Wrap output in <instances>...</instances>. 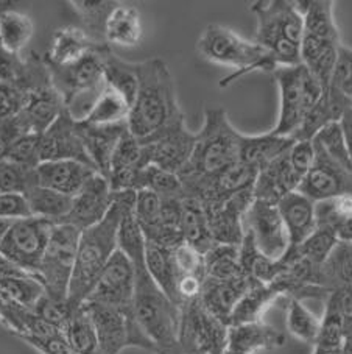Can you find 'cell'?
<instances>
[{
	"instance_id": "e7e4bbea",
	"label": "cell",
	"mask_w": 352,
	"mask_h": 354,
	"mask_svg": "<svg viewBox=\"0 0 352 354\" xmlns=\"http://www.w3.org/2000/svg\"><path fill=\"white\" fill-rule=\"evenodd\" d=\"M312 354H344L343 348H323V346H313V353Z\"/></svg>"
},
{
	"instance_id": "6f0895ef",
	"label": "cell",
	"mask_w": 352,
	"mask_h": 354,
	"mask_svg": "<svg viewBox=\"0 0 352 354\" xmlns=\"http://www.w3.org/2000/svg\"><path fill=\"white\" fill-rule=\"evenodd\" d=\"M289 161L293 172L302 181L315 162L313 140H296L289 151Z\"/></svg>"
},
{
	"instance_id": "7bdbcfd3",
	"label": "cell",
	"mask_w": 352,
	"mask_h": 354,
	"mask_svg": "<svg viewBox=\"0 0 352 354\" xmlns=\"http://www.w3.org/2000/svg\"><path fill=\"white\" fill-rule=\"evenodd\" d=\"M105 83L108 88L117 91L131 106L139 86L136 63L119 58L109 47L105 53Z\"/></svg>"
},
{
	"instance_id": "484cf974",
	"label": "cell",
	"mask_w": 352,
	"mask_h": 354,
	"mask_svg": "<svg viewBox=\"0 0 352 354\" xmlns=\"http://www.w3.org/2000/svg\"><path fill=\"white\" fill-rule=\"evenodd\" d=\"M97 46L101 44L94 42V39L81 27L66 26L55 30L50 47L44 55V61L47 66H70L75 61L86 57Z\"/></svg>"
},
{
	"instance_id": "6da1fadb",
	"label": "cell",
	"mask_w": 352,
	"mask_h": 354,
	"mask_svg": "<svg viewBox=\"0 0 352 354\" xmlns=\"http://www.w3.org/2000/svg\"><path fill=\"white\" fill-rule=\"evenodd\" d=\"M139 86L128 115V130L137 140L147 142L170 125L184 119L167 63L151 58L136 63Z\"/></svg>"
},
{
	"instance_id": "4dcf8cb0",
	"label": "cell",
	"mask_w": 352,
	"mask_h": 354,
	"mask_svg": "<svg viewBox=\"0 0 352 354\" xmlns=\"http://www.w3.org/2000/svg\"><path fill=\"white\" fill-rule=\"evenodd\" d=\"M340 47H342V41L317 38L312 35L302 36L301 64L323 84L324 89L331 84Z\"/></svg>"
},
{
	"instance_id": "7402d4cb",
	"label": "cell",
	"mask_w": 352,
	"mask_h": 354,
	"mask_svg": "<svg viewBox=\"0 0 352 354\" xmlns=\"http://www.w3.org/2000/svg\"><path fill=\"white\" fill-rule=\"evenodd\" d=\"M95 172L78 161H47L36 167V180L42 187L75 197Z\"/></svg>"
},
{
	"instance_id": "db71d44e",
	"label": "cell",
	"mask_w": 352,
	"mask_h": 354,
	"mask_svg": "<svg viewBox=\"0 0 352 354\" xmlns=\"http://www.w3.org/2000/svg\"><path fill=\"white\" fill-rule=\"evenodd\" d=\"M178 279L181 277H198L206 278L204 270V254L199 253L197 248H193L189 243H179L178 247L172 250Z\"/></svg>"
},
{
	"instance_id": "1f68e13d",
	"label": "cell",
	"mask_w": 352,
	"mask_h": 354,
	"mask_svg": "<svg viewBox=\"0 0 352 354\" xmlns=\"http://www.w3.org/2000/svg\"><path fill=\"white\" fill-rule=\"evenodd\" d=\"M281 297H284V292L276 283L264 284L254 279L250 289L245 292L237 306L234 308L233 314L229 317L228 326L262 322L264 314Z\"/></svg>"
},
{
	"instance_id": "9f6ffc18",
	"label": "cell",
	"mask_w": 352,
	"mask_h": 354,
	"mask_svg": "<svg viewBox=\"0 0 352 354\" xmlns=\"http://www.w3.org/2000/svg\"><path fill=\"white\" fill-rule=\"evenodd\" d=\"M329 88L338 91L348 99H352V48L342 44Z\"/></svg>"
},
{
	"instance_id": "7dc6e473",
	"label": "cell",
	"mask_w": 352,
	"mask_h": 354,
	"mask_svg": "<svg viewBox=\"0 0 352 354\" xmlns=\"http://www.w3.org/2000/svg\"><path fill=\"white\" fill-rule=\"evenodd\" d=\"M338 242L340 241L335 231L331 227H327V225H317V230L304 242L300 243V245H295L293 248L298 252L300 256L311 261L312 264L321 266L329 258L333 248L338 245Z\"/></svg>"
},
{
	"instance_id": "83f0119b",
	"label": "cell",
	"mask_w": 352,
	"mask_h": 354,
	"mask_svg": "<svg viewBox=\"0 0 352 354\" xmlns=\"http://www.w3.org/2000/svg\"><path fill=\"white\" fill-rule=\"evenodd\" d=\"M295 142L296 139L293 138L277 136V134L270 131L265 134H256V136L242 134L239 161L262 170L279 158L287 155Z\"/></svg>"
},
{
	"instance_id": "b9f144b4",
	"label": "cell",
	"mask_w": 352,
	"mask_h": 354,
	"mask_svg": "<svg viewBox=\"0 0 352 354\" xmlns=\"http://www.w3.org/2000/svg\"><path fill=\"white\" fill-rule=\"evenodd\" d=\"M117 2L108 0H72L70 10L80 21V26L97 44H106L105 27L108 16Z\"/></svg>"
},
{
	"instance_id": "8fae6325",
	"label": "cell",
	"mask_w": 352,
	"mask_h": 354,
	"mask_svg": "<svg viewBox=\"0 0 352 354\" xmlns=\"http://www.w3.org/2000/svg\"><path fill=\"white\" fill-rule=\"evenodd\" d=\"M228 329L226 323L212 315L199 298L181 306L179 346L183 354H224Z\"/></svg>"
},
{
	"instance_id": "680465c9",
	"label": "cell",
	"mask_w": 352,
	"mask_h": 354,
	"mask_svg": "<svg viewBox=\"0 0 352 354\" xmlns=\"http://www.w3.org/2000/svg\"><path fill=\"white\" fill-rule=\"evenodd\" d=\"M21 340L33 346L41 354H77L64 333L48 335V337H32V335H27V337H21Z\"/></svg>"
},
{
	"instance_id": "4fadbf2b",
	"label": "cell",
	"mask_w": 352,
	"mask_h": 354,
	"mask_svg": "<svg viewBox=\"0 0 352 354\" xmlns=\"http://www.w3.org/2000/svg\"><path fill=\"white\" fill-rule=\"evenodd\" d=\"M195 142L197 133H192L183 119L141 144L144 145L148 166L179 175L190 161Z\"/></svg>"
},
{
	"instance_id": "bcb514c9",
	"label": "cell",
	"mask_w": 352,
	"mask_h": 354,
	"mask_svg": "<svg viewBox=\"0 0 352 354\" xmlns=\"http://www.w3.org/2000/svg\"><path fill=\"white\" fill-rule=\"evenodd\" d=\"M161 207L162 198L159 195L148 191V189H141L136 191L135 200V218L142 230L145 241H151L159 230L161 222Z\"/></svg>"
},
{
	"instance_id": "d590c367",
	"label": "cell",
	"mask_w": 352,
	"mask_h": 354,
	"mask_svg": "<svg viewBox=\"0 0 352 354\" xmlns=\"http://www.w3.org/2000/svg\"><path fill=\"white\" fill-rule=\"evenodd\" d=\"M2 5L5 3H0V47L8 53L22 55L33 38L35 24L28 15Z\"/></svg>"
},
{
	"instance_id": "f5cc1de1",
	"label": "cell",
	"mask_w": 352,
	"mask_h": 354,
	"mask_svg": "<svg viewBox=\"0 0 352 354\" xmlns=\"http://www.w3.org/2000/svg\"><path fill=\"white\" fill-rule=\"evenodd\" d=\"M39 134H22L10 145L5 161L19 164V166L36 169L39 161Z\"/></svg>"
},
{
	"instance_id": "816d5d0a",
	"label": "cell",
	"mask_w": 352,
	"mask_h": 354,
	"mask_svg": "<svg viewBox=\"0 0 352 354\" xmlns=\"http://www.w3.org/2000/svg\"><path fill=\"white\" fill-rule=\"evenodd\" d=\"M38 185L36 169H28L10 161H0V194H26Z\"/></svg>"
},
{
	"instance_id": "836d02e7",
	"label": "cell",
	"mask_w": 352,
	"mask_h": 354,
	"mask_svg": "<svg viewBox=\"0 0 352 354\" xmlns=\"http://www.w3.org/2000/svg\"><path fill=\"white\" fill-rule=\"evenodd\" d=\"M145 267H147V272L157 288L170 298V301L181 308L178 295V272L175 267L172 250L145 242Z\"/></svg>"
},
{
	"instance_id": "6125c7cd",
	"label": "cell",
	"mask_w": 352,
	"mask_h": 354,
	"mask_svg": "<svg viewBox=\"0 0 352 354\" xmlns=\"http://www.w3.org/2000/svg\"><path fill=\"white\" fill-rule=\"evenodd\" d=\"M26 105V94L11 84H0V119H11Z\"/></svg>"
},
{
	"instance_id": "f6af8a7d",
	"label": "cell",
	"mask_w": 352,
	"mask_h": 354,
	"mask_svg": "<svg viewBox=\"0 0 352 354\" xmlns=\"http://www.w3.org/2000/svg\"><path fill=\"white\" fill-rule=\"evenodd\" d=\"M287 328L290 334L295 335L296 339L315 346L320 335L321 319L311 313L301 300L289 298Z\"/></svg>"
},
{
	"instance_id": "603a6c76",
	"label": "cell",
	"mask_w": 352,
	"mask_h": 354,
	"mask_svg": "<svg viewBox=\"0 0 352 354\" xmlns=\"http://www.w3.org/2000/svg\"><path fill=\"white\" fill-rule=\"evenodd\" d=\"M253 281L254 279L246 277V274L226 281L204 278L199 301L203 303V306L212 315H215L217 319H220L228 325L234 308L237 306V303L245 295V292L250 289Z\"/></svg>"
},
{
	"instance_id": "30bf717a",
	"label": "cell",
	"mask_w": 352,
	"mask_h": 354,
	"mask_svg": "<svg viewBox=\"0 0 352 354\" xmlns=\"http://www.w3.org/2000/svg\"><path fill=\"white\" fill-rule=\"evenodd\" d=\"M80 236L81 231L69 223H55L52 230L36 278L55 300L68 301Z\"/></svg>"
},
{
	"instance_id": "f907efd6",
	"label": "cell",
	"mask_w": 352,
	"mask_h": 354,
	"mask_svg": "<svg viewBox=\"0 0 352 354\" xmlns=\"http://www.w3.org/2000/svg\"><path fill=\"white\" fill-rule=\"evenodd\" d=\"M312 140L331 160L352 174V158L348 147H346L342 127H340L338 122H332V124L326 125Z\"/></svg>"
},
{
	"instance_id": "d6986e66",
	"label": "cell",
	"mask_w": 352,
	"mask_h": 354,
	"mask_svg": "<svg viewBox=\"0 0 352 354\" xmlns=\"http://www.w3.org/2000/svg\"><path fill=\"white\" fill-rule=\"evenodd\" d=\"M313 145L315 162L302 178L298 191L315 203L340 195H352V174L331 160L317 144Z\"/></svg>"
},
{
	"instance_id": "44dd1931",
	"label": "cell",
	"mask_w": 352,
	"mask_h": 354,
	"mask_svg": "<svg viewBox=\"0 0 352 354\" xmlns=\"http://www.w3.org/2000/svg\"><path fill=\"white\" fill-rule=\"evenodd\" d=\"M147 166L144 145L128 130L119 140L111 158L108 181L113 192L139 191L141 174Z\"/></svg>"
},
{
	"instance_id": "ab89813d",
	"label": "cell",
	"mask_w": 352,
	"mask_h": 354,
	"mask_svg": "<svg viewBox=\"0 0 352 354\" xmlns=\"http://www.w3.org/2000/svg\"><path fill=\"white\" fill-rule=\"evenodd\" d=\"M296 5L304 19V35L342 41L333 17L332 0H304V2H296Z\"/></svg>"
},
{
	"instance_id": "5b68a950",
	"label": "cell",
	"mask_w": 352,
	"mask_h": 354,
	"mask_svg": "<svg viewBox=\"0 0 352 354\" xmlns=\"http://www.w3.org/2000/svg\"><path fill=\"white\" fill-rule=\"evenodd\" d=\"M197 52L211 63L233 67L234 72L224 77L218 83L220 88H226L251 72H275L276 61L271 55L260 47L256 41L242 38L233 30L218 24H209L197 41Z\"/></svg>"
},
{
	"instance_id": "8d00e7d4",
	"label": "cell",
	"mask_w": 352,
	"mask_h": 354,
	"mask_svg": "<svg viewBox=\"0 0 352 354\" xmlns=\"http://www.w3.org/2000/svg\"><path fill=\"white\" fill-rule=\"evenodd\" d=\"M26 197L30 214L32 217H39L50 221L53 223H61L72 209L74 197L59 194L52 189L35 185L23 194Z\"/></svg>"
},
{
	"instance_id": "74e56055",
	"label": "cell",
	"mask_w": 352,
	"mask_h": 354,
	"mask_svg": "<svg viewBox=\"0 0 352 354\" xmlns=\"http://www.w3.org/2000/svg\"><path fill=\"white\" fill-rule=\"evenodd\" d=\"M321 288L327 294L352 289V243L338 242L324 264L320 266Z\"/></svg>"
},
{
	"instance_id": "c3c4849f",
	"label": "cell",
	"mask_w": 352,
	"mask_h": 354,
	"mask_svg": "<svg viewBox=\"0 0 352 354\" xmlns=\"http://www.w3.org/2000/svg\"><path fill=\"white\" fill-rule=\"evenodd\" d=\"M64 335L74 346L77 354H105L101 351L86 313L81 308L77 309L72 315L70 322L64 329Z\"/></svg>"
},
{
	"instance_id": "f546056e",
	"label": "cell",
	"mask_w": 352,
	"mask_h": 354,
	"mask_svg": "<svg viewBox=\"0 0 352 354\" xmlns=\"http://www.w3.org/2000/svg\"><path fill=\"white\" fill-rule=\"evenodd\" d=\"M300 185L301 180L291 169L287 153L259 170L257 180L254 183V198L277 205V201L285 195L298 191Z\"/></svg>"
},
{
	"instance_id": "d6a6232c",
	"label": "cell",
	"mask_w": 352,
	"mask_h": 354,
	"mask_svg": "<svg viewBox=\"0 0 352 354\" xmlns=\"http://www.w3.org/2000/svg\"><path fill=\"white\" fill-rule=\"evenodd\" d=\"M144 38L141 13L128 3H115L108 16L105 27L106 44L120 47H136Z\"/></svg>"
},
{
	"instance_id": "03108f58",
	"label": "cell",
	"mask_w": 352,
	"mask_h": 354,
	"mask_svg": "<svg viewBox=\"0 0 352 354\" xmlns=\"http://www.w3.org/2000/svg\"><path fill=\"white\" fill-rule=\"evenodd\" d=\"M343 353H344V354H352V339H349V337L344 339Z\"/></svg>"
},
{
	"instance_id": "003e7915",
	"label": "cell",
	"mask_w": 352,
	"mask_h": 354,
	"mask_svg": "<svg viewBox=\"0 0 352 354\" xmlns=\"http://www.w3.org/2000/svg\"><path fill=\"white\" fill-rule=\"evenodd\" d=\"M346 337L352 339V319H351L349 323H348V329H346Z\"/></svg>"
},
{
	"instance_id": "ac0fdd59",
	"label": "cell",
	"mask_w": 352,
	"mask_h": 354,
	"mask_svg": "<svg viewBox=\"0 0 352 354\" xmlns=\"http://www.w3.org/2000/svg\"><path fill=\"white\" fill-rule=\"evenodd\" d=\"M66 111L63 97L53 86L52 78L26 93V105L14 115V124L21 134L46 133L59 115Z\"/></svg>"
},
{
	"instance_id": "4316f807",
	"label": "cell",
	"mask_w": 352,
	"mask_h": 354,
	"mask_svg": "<svg viewBox=\"0 0 352 354\" xmlns=\"http://www.w3.org/2000/svg\"><path fill=\"white\" fill-rule=\"evenodd\" d=\"M285 345V335L264 322L229 326L226 353L256 354L260 350H277Z\"/></svg>"
},
{
	"instance_id": "681fc988",
	"label": "cell",
	"mask_w": 352,
	"mask_h": 354,
	"mask_svg": "<svg viewBox=\"0 0 352 354\" xmlns=\"http://www.w3.org/2000/svg\"><path fill=\"white\" fill-rule=\"evenodd\" d=\"M141 189H148L159 195L161 198H184L183 183H181L179 175L155 166H147L142 170L139 191Z\"/></svg>"
},
{
	"instance_id": "11a10c76",
	"label": "cell",
	"mask_w": 352,
	"mask_h": 354,
	"mask_svg": "<svg viewBox=\"0 0 352 354\" xmlns=\"http://www.w3.org/2000/svg\"><path fill=\"white\" fill-rule=\"evenodd\" d=\"M33 313L38 315L39 319L47 322L48 325H52L59 329L61 333H64V329L68 326V323L70 322L75 310H72L68 301L55 300V298L46 294L38 301V304H36Z\"/></svg>"
},
{
	"instance_id": "be15d7a7",
	"label": "cell",
	"mask_w": 352,
	"mask_h": 354,
	"mask_svg": "<svg viewBox=\"0 0 352 354\" xmlns=\"http://www.w3.org/2000/svg\"><path fill=\"white\" fill-rule=\"evenodd\" d=\"M338 124L342 127L346 147H348L349 155L352 158V100H349L348 105H346L342 118L338 120Z\"/></svg>"
},
{
	"instance_id": "3957f363",
	"label": "cell",
	"mask_w": 352,
	"mask_h": 354,
	"mask_svg": "<svg viewBox=\"0 0 352 354\" xmlns=\"http://www.w3.org/2000/svg\"><path fill=\"white\" fill-rule=\"evenodd\" d=\"M136 270L135 315L157 354H183L179 346L181 308L176 306L147 272L145 258L133 262Z\"/></svg>"
},
{
	"instance_id": "60d3db41",
	"label": "cell",
	"mask_w": 352,
	"mask_h": 354,
	"mask_svg": "<svg viewBox=\"0 0 352 354\" xmlns=\"http://www.w3.org/2000/svg\"><path fill=\"white\" fill-rule=\"evenodd\" d=\"M130 103L126 102L117 91L105 86L90 108L89 114L84 118V124L94 127H111L119 124H126L130 115Z\"/></svg>"
},
{
	"instance_id": "7c38bea8",
	"label": "cell",
	"mask_w": 352,
	"mask_h": 354,
	"mask_svg": "<svg viewBox=\"0 0 352 354\" xmlns=\"http://www.w3.org/2000/svg\"><path fill=\"white\" fill-rule=\"evenodd\" d=\"M53 227V222L39 217L13 221L0 242V254L36 277Z\"/></svg>"
},
{
	"instance_id": "ba28073f",
	"label": "cell",
	"mask_w": 352,
	"mask_h": 354,
	"mask_svg": "<svg viewBox=\"0 0 352 354\" xmlns=\"http://www.w3.org/2000/svg\"><path fill=\"white\" fill-rule=\"evenodd\" d=\"M273 77L281 95V111L270 133L295 139L309 111L323 97L324 86L302 64L277 67Z\"/></svg>"
},
{
	"instance_id": "9a60e30c",
	"label": "cell",
	"mask_w": 352,
	"mask_h": 354,
	"mask_svg": "<svg viewBox=\"0 0 352 354\" xmlns=\"http://www.w3.org/2000/svg\"><path fill=\"white\" fill-rule=\"evenodd\" d=\"M136 289V270L128 256L117 250L103 268L86 301L117 309H133Z\"/></svg>"
},
{
	"instance_id": "94428289",
	"label": "cell",
	"mask_w": 352,
	"mask_h": 354,
	"mask_svg": "<svg viewBox=\"0 0 352 354\" xmlns=\"http://www.w3.org/2000/svg\"><path fill=\"white\" fill-rule=\"evenodd\" d=\"M23 74V57L13 55L0 47V84L17 86Z\"/></svg>"
},
{
	"instance_id": "2e32d148",
	"label": "cell",
	"mask_w": 352,
	"mask_h": 354,
	"mask_svg": "<svg viewBox=\"0 0 352 354\" xmlns=\"http://www.w3.org/2000/svg\"><path fill=\"white\" fill-rule=\"evenodd\" d=\"M254 201V187L234 194L223 201L203 205L208 214L209 230L214 243L240 247L245 237V214Z\"/></svg>"
},
{
	"instance_id": "f1b7e54d",
	"label": "cell",
	"mask_w": 352,
	"mask_h": 354,
	"mask_svg": "<svg viewBox=\"0 0 352 354\" xmlns=\"http://www.w3.org/2000/svg\"><path fill=\"white\" fill-rule=\"evenodd\" d=\"M0 290L26 309L33 310L46 295L44 286L35 274L22 270L0 254Z\"/></svg>"
},
{
	"instance_id": "e575fe53",
	"label": "cell",
	"mask_w": 352,
	"mask_h": 354,
	"mask_svg": "<svg viewBox=\"0 0 352 354\" xmlns=\"http://www.w3.org/2000/svg\"><path fill=\"white\" fill-rule=\"evenodd\" d=\"M181 207H183V212H181L183 241L197 248L199 253L206 254L215 243L212 241L208 214L203 203L197 198L184 197L181 200Z\"/></svg>"
},
{
	"instance_id": "8992f818",
	"label": "cell",
	"mask_w": 352,
	"mask_h": 354,
	"mask_svg": "<svg viewBox=\"0 0 352 354\" xmlns=\"http://www.w3.org/2000/svg\"><path fill=\"white\" fill-rule=\"evenodd\" d=\"M240 136L223 108L208 106L190 161L179 176L204 178L239 162Z\"/></svg>"
},
{
	"instance_id": "ee69618b",
	"label": "cell",
	"mask_w": 352,
	"mask_h": 354,
	"mask_svg": "<svg viewBox=\"0 0 352 354\" xmlns=\"http://www.w3.org/2000/svg\"><path fill=\"white\" fill-rule=\"evenodd\" d=\"M204 270L206 278L218 281L244 277L245 273L242 270L240 266L239 247L215 243V245L204 254Z\"/></svg>"
},
{
	"instance_id": "91938a15",
	"label": "cell",
	"mask_w": 352,
	"mask_h": 354,
	"mask_svg": "<svg viewBox=\"0 0 352 354\" xmlns=\"http://www.w3.org/2000/svg\"><path fill=\"white\" fill-rule=\"evenodd\" d=\"M32 217L26 197L22 194H0V221H19Z\"/></svg>"
},
{
	"instance_id": "7a4b0ae2",
	"label": "cell",
	"mask_w": 352,
	"mask_h": 354,
	"mask_svg": "<svg viewBox=\"0 0 352 354\" xmlns=\"http://www.w3.org/2000/svg\"><path fill=\"white\" fill-rule=\"evenodd\" d=\"M135 194L136 191L114 192V203L106 217L94 227L81 231L68 295V303L72 310L80 309L81 304L88 300L103 268L119 250V225L122 221L125 205Z\"/></svg>"
},
{
	"instance_id": "e0dca14e",
	"label": "cell",
	"mask_w": 352,
	"mask_h": 354,
	"mask_svg": "<svg viewBox=\"0 0 352 354\" xmlns=\"http://www.w3.org/2000/svg\"><path fill=\"white\" fill-rule=\"evenodd\" d=\"M39 161H78L95 170L78 131V120L72 118L68 109L41 134Z\"/></svg>"
},
{
	"instance_id": "d4e9b609",
	"label": "cell",
	"mask_w": 352,
	"mask_h": 354,
	"mask_svg": "<svg viewBox=\"0 0 352 354\" xmlns=\"http://www.w3.org/2000/svg\"><path fill=\"white\" fill-rule=\"evenodd\" d=\"M277 209L290 237V245H300L317 230L315 201L300 191L290 192L277 201Z\"/></svg>"
},
{
	"instance_id": "9c48e42d",
	"label": "cell",
	"mask_w": 352,
	"mask_h": 354,
	"mask_svg": "<svg viewBox=\"0 0 352 354\" xmlns=\"http://www.w3.org/2000/svg\"><path fill=\"white\" fill-rule=\"evenodd\" d=\"M81 309L86 313L90 325L105 354H120L126 348H139L150 354H157L142 328L139 326L133 309H117L106 304L84 301Z\"/></svg>"
},
{
	"instance_id": "cb8c5ba5",
	"label": "cell",
	"mask_w": 352,
	"mask_h": 354,
	"mask_svg": "<svg viewBox=\"0 0 352 354\" xmlns=\"http://www.w3.org/2000/svg\"><path fill=\"white\" fill-rule=\"evenodd\" d=\"M78 131L95 170L108 180L113 153L119 140L128 131V122L111 127H94L78 122Z\"/></svg>"
},
{
	"instance_id": "277c9868",
	"label": "cell",
	"mask_w": 352,
	"mask_h": 354,
	"mask_svg": "<svg viewBox=\"0 0 352 354\" xmlns=\"http://www.w3.org/2000/svg\"><path fill=\"white\" fill-rule=\"evenodd\" d=\"M250 10L257 21L254 41L271 55L277 67L300 66L304 19L296 2L260 0Z\"/></svg>"
},
{
	"instance_id": "f35d334b",
	"label": "cell",
	"mask_w": 352,
	"mask_h": 354,
	"mask_svg": "<svg viewBox=\"0 0 352 354\" xmlns=\"http://www.w3.org/2000/svg\"><path fill=\"white\" fill-rule=\"evenodd\" d=\"M346 329H348V319H346L342 292H331L326 298V309L321 319L320 335L315 346L323 348H343L346 339Z\"/></svg>"
},
{
	"instance_id": "5bb4252c",
	"label": "cell",
	"mask_w": 352,
	"mask_h": 354,
	"mask_svg": "<svg viewBox=\"0 0 352 354\" xmlns=\"http://www.w3.org/2000/svg\"><path fill=\"white\" fill-rule=\"evenodd\" d=\"M245 233L253 237L260 253L268 259L279 261L290 248V237L277 205L254 198L245 214Z\"/></svg>"
},
{
	"instance_id": "ffe728a7",
	"label": "cell",
	"mask_w": 352,
	"mask_h": 354,
	"mask_svg": "<svg viewBox=\"0 0 352 354\" xmlns=\"http://www.w3.org/2000/svg\"><path fill=\"white\" fill-rule=\"evenodd\" d=\"M113 203L114 192L109 181L103 175L94 174L74 197L72 209L61 223L74 225L75 228L84 231L101 222Z\"/></svg>"
},
{
	"instance_id": "52a82bcc",
	"label": "cell",
	"mask_w": 352,
	"mask_h": 354,
	"mask_svg": "<svg viewBox=\"0 0 352 354\" xmlns=\"http://www.w3.org/2000/svg\"><path fill=\"white\" fill-rule=\"evenodd\" d=\"M108 44L97 46L86 57L64 67L47 66L53 86L63 97L68 113L75 120H84L105 89V53Z\"/></svg>"
}]
</instances>
